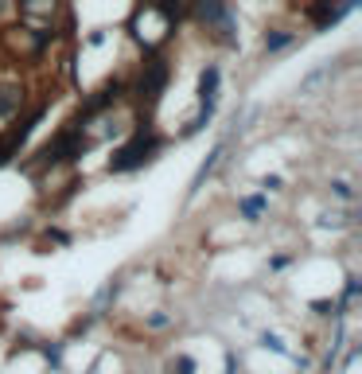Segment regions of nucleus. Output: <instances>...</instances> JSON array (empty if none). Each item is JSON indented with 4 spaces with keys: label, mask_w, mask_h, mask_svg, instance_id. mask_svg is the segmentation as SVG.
I'll list each match as a JSON object with an SVG mask.
<instances>
[{
    "label": "nucleus",
    "mask_w": 362,
    "mask_h": 374,
    "mask_svg": "<svg viewBox=\"0 0 362 374\" xmlns=\"http://www.w3.org/2000/svg\"><path fill=\"white\" fill-rule=\"evenodd\" d=\"M148 327H168V316L156 312V316H148Z\"/></svg>",
    "instance_id": "f8f14e48"
},
{
    "label": "nucleus",
    "mask_w": 362,
    "mask_h": 374,
    "mask_svg": "<svg viewBox=\"0 0 362 374\" xmlns=\"http://www.w3.org/2000/svg\"><path fill=\"white\" fill-rule=\"evenodd\" d=\"M289 43H292L289 32H273V36H265V47L269 51H280V47H289Z\"/></svg>",
    "instance_id": "6e6552de"
},
{
    "label": "nucleus",
    "mask_w": 362,
    "mask_h": 374,
    "mask_svg": "<svg viewBox=\"0 0 362 374\" xmlns=\"http://www.w3.org/2000/svg\"><path fill=\"white\" fill-rule=\"evenodd\" d=\"M164 86H168V62L160 59V55H152V59L145 62L141 86H136V94H141V106H145L148 113L160 106V94H164Z\"/></svg>",
    "instance_id": "f03ea898"
},
{
    "label": "nucleus",
    "mask_w": 362,
    "mask_h": 374,
    "mask_svg": "<svg viewBox=\"0 0 362 374\" xmlns=\"http://www.w3.org/2000/svg\"><path fill=\"white\" fill-rule=\"evenodd\" d=\"M55 8H59V0H20V12H24L27 24H39V20H47L51 24Z\"/></svg>",
    "instance_id": "39448f33"
},
{
    "label": "nucleus",
    "mask_w": 362,
    "mask_h": 374,
    "mask_svg": "<svg viewBox=\"0 0 362 374\" xmlns=\"http://www.w3.org/2000/svg\"><path fill=\"white\" fill-rule=\"evenodd\" d=\"M359 296V277H347V289H343V304H350Z\"/></svg>",
    "instance_id": "9d476101"
},
{
    "label": "nucleus",
    "mask_w": 362,
    "mask_h": 374,
    "mask_svg": "<svg viewBox=\"0 0 362 374\" xmlns=\"http://www.w3.org/2000/svg\"><path fill=\"white\" fill-rule=\"evenodd\" d=\"M265 211V195H250V199H241V215L245 218H257Z\"/></svg>",
    "instance_id": "0eeeda50"
},
{
    "label": "nucleus",
    "mask_w": 362,
    "mask_h": 374,
    "mask_svg": "<svg viewBox=\"0 0 362 374\" xmlns=\"http://www.w3.org/2000/svg\"><path fill=\"white\" fill-rule=\"evenodd\" d=\"M335 195H339V199H350L354 191H350V183H347V180H339V183H335Z\"/></svg>",
    "instance_id": "9b49d317"
},
{
    "label": "nucleus",
    "mask_w": 362,
    "mask_h": 374,
    "mask_svg": "<svg viewBox=\"0 0 362 374\" xmlns=\"http://www.w3.org/2000/svg\"><path fill=\"white\" fill-rule=\"evenodd\" d=\"M4 4H8V0H0V8H4Z\"/></svg>",
    "instance_id": "2eb2a0df"
},
{
    "label": "nucleus",
    "mask_w": 362,
    "mask_h": 374,
    "mask_svg": "<svg viewBox=\"0 0 362 374\" xmlns=\"http://www.w3.org/2000/svg\"><path fill=\"white\" fill-rule=\"evenodd\" d=\"M354 4H359V0H335V4H331V0H319V4L308 8V16H312V24L319 27V32H327V27H335L347 12H354Z\"/></svg>",
    "instance_id": "20e7f679"
},
{
    "label": "nucleus",
    "mask_w": 362,
    "mask_h": 374,
    "mask_svg": "<svg viewBox=\"0 0 362 374\" xmlns=\"http://www.w3.org/2000/svg\"><path fill=\"white\" fill-rule=\"evenodd\" d=\"M261 347H269V351H277V355H289V351H285V343H280V339L273 336V331H265V336H261Z\"/></svg>",
    "instance_id": "1a4fd4ad"
},
{
    "label": "nucleus",
    "mask_w": 362,
    "mask_h": 374,
    "mask_svg": "<svg viewBox=\"0 0 362 374\" xmlns=\"http://www.w3.org/2000/svg\"><path fill=\"white\" fill-rule=\"evenodd\" d=\"M156 152H160V137L152 133V125H136V133L113 152L109 172H133V168H141V164H148Z\"/></svg>",
    "instance_id": "f257e3e1"
},
{
    "label": "nucleus",
    "mask_w": 362,
    "mask_h": 374,
    "mask_svg": "<svg viewBox=\"0 0 362 374\" xmlns=\"http://www.w3.org/2000/svg\"><path fill=\"white\" fill-rule=\"evenodd\" d=\"M261 187H265V191H277V187H280V176H265V183H261Z\"/></svg>",
    "instance_id": "4468645a"
},
{
    "label": "nucleus",
    "mask_w": 362,
    "mask_h": 374,
    "mask_svg": "<svg viewBox=\"0 0 362 374\" xmlns=\"http://www.w3.org/2000/svg\"><path fill=\"white\" fill-rule=\"evenodd\" d=\"M218 67H206L203 71V78H199V113H195V121L187 125V137L191 133H199L206 121L215 117V102H218Z\"/></svg>",
    "instance_id": "7ed1b4c3"
},
{
    "label": "nucleus",
    "mask_w": 362,
    "mask_h": 374,
    "mask_svg": "<svg viewBox=\"0 0 362 374\" xmlns=\"http://www.w3.org/2000/svg\"><path fill=\"white\" fill-rule=\"evenodd\" d=\"M180 374H195V359H187V355H183V359H180Z\"/></svg>",
    "instance_id": "ddd939ff"
},
{
    "label": "nucleus",
    "mask_w": 362,
    "mask_h": 374,
    "mask_svg": "<svg viewBox=\"0 0 362 374\" xmlns=\"http://www.w3.org/2000/svg\"><path fill=\"white\" fill-rule=\"evenodd\" d=\"M20 106H24L20 86H0V121H8L12 113H20Z\"/></svg>",
    "instance_id": "423d86ee"
}]
</instances>
